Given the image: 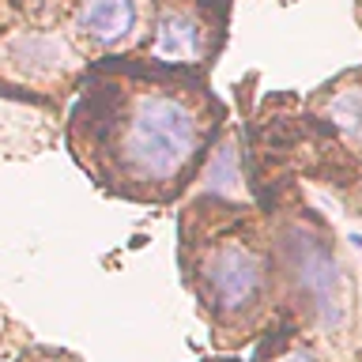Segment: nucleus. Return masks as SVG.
I'll return each instance as SVG.
<instances>
[{"mask_svg": "<svg viewBox=\"0 0 362 362\" xmlns=\"http://www.w3.org/2000/svg\"><path fill=\"white\" fill-rule=\"evenodd\" d=\"M268 362H317V358L305 347H287V351H279V355L268 358Z\"/></svg>", "mask_w": 362, "mask_h": 362, "instance_id": "9d476101", "label": "nucleus"}, {"mask_svg": "<svg viewBox=\"0 0 362 362\" xmlns=\"http://www.w3.org/2000/svg\"><path fill=\"white\" fill-rule=\"evenodd\" d=\"M83 57L49 30H8L0 38V87L34 95H68L83 76Z\"/></svg>", "mask_w": 362, "mask_h": 362, "instance_id": "39448f33", "label": "nucleus"}, {"mask_svg": "<svg viewBox=\"0 0 362 362\" xmlns=\"http://www.w3.org/2000/svg\"><path fill=\"white\" fill-rule=\"evenodd\" d=\"M219 27L211 0H158L151 34H147L140 57L132 61L174 68V72H200L211 64V53L219 45Z\"/></svg>", "mask_w": 362, "mask_h": 362, "instance_id": "20e7f679", "label": "nucleus"}, {"mask_svg": "<svg viewBox=\"0 0 362 362\" xmlns=\"http://www.w3.org/2000/svg\"><path fill=\"white\" fill-rule=\"evenodd\" d=\"M181 276L219 344H245L264 328L272 313V249L242 208H226L219 197L185 208Z\"/></svg>", "mask_w": 362, "mask_h": 362, "instance_id": "f03ea898", "label": "nucleus"}, {"mask_svg": "<svg viewBox=\"0 0 362 362\" xmlns=\"http://www.w3.org/2000/svg\"><path fill=\"white\" fill-rule=\"evenodd\" d=\"M155 4L158 0H76L64 38L87 64L140 57L151 34Z\"/></svg>", "mask_w": 362, "mask_h": 362, "instance_id": "7ed1b4c3", "label": "nucleus"}, {"mask_svg": "<svg viewBox=\"0 0 362 362\" xmlns=\"http://www.w3.org/2000/svg\"><path fill=\"white\" fill-rule=\"evenodd\" d=\"M219 124L223 106L192 72L117 57L87 68L64 136L106 192L170 204L204 166Z\"/></svg>", "mask_w": 362, "mask_h": 362, "instance_id": "f257e3e1", "label": "nucleus"}, {"mask_svg": "<svg viewBox=\"0 0 362 362\" xmlns=\"http://www.w3.org/2000/svg\"><path fill=\"white\" fill-rule=\"evenodd\" d=\"M325 121L344 144L362 151V79H344L325 87Z\"/></svg>", "mask_w": 362, "mask_h": 362, "instance_id": "6e6552de", "label": "nucleus"}, {"mask_svg": "<svg viewBox=\"0 0 362 362\" xmlns=\"http://www.w3.org/2000/svg\"><path fill=\"white\" fill-rule=\"evenodd\" d=\"M8 30H19V19H16V0H0V38Z\"/></svg>", "mask_w": 362, "mask_h": 362, "instance_id": "1a4fd4ad", "label": "nucleus"}, {"mask_svg": "<svg viewBox=\"0 0 362 362\" xmlns=\"http://www.w3.org/2000/svg\"><path fill=\"white\" fill-rule=\"evenodd\" d=\"M283 249H287V264H291V279L298 298L310 302L313 317L325 328H336L344 321V298H339V264L317 234L302 230V226H291L283 234Z\"/></svg>", "mask_w": 362, "mask_h": 362, "instance_id": "423d86ee", "label": "nucleus"}, {"mask_svg": "<svg viewBox=\"0 0 362 362\" xmlns=\"http://www.w3.org/2000/svg\"><path fill=\"white\" fill-rule=\"evenodd\" d=\"M61 121L49 106L23 102L8 87H0V155L8 158H30L53 147Z\"/></svg>", "mask_w": 362, "mask_h": 362, "instance_id": "0eeeda50", "label": "nucleus"}]
</instances>
